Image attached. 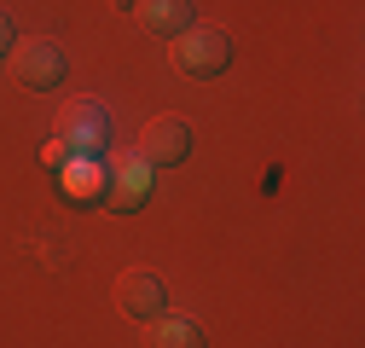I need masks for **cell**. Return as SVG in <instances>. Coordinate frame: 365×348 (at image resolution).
Returning <instances> with one entry per match:
<instances>
[{
    "label": "cell",
    "instance_id": "obj_1",
    "mask_svg": "<svg viewBox=\"0 0 365 348\" xmlns=\"http://www.w3.org/2000/svg\"><path fill=\"white\" fill-rule=\"evenodd\" d=\"M168 64L180 76H192V81H215L226 64H232V41H226L220 29H209V24H192L186 35L168 41Z\"/></svg>",
    "mask_w": 365,
    "mask_h": 348
},
{
    "label": "cell",
    "instance_id": "obj_2",
    "mask_svg": "<svg viewBox=\"0 0 365 348\" xmlns=\"http://www.w3.org/2000/svg\"><path fill=\"white\" fill-rule=\"evenodd\" d=\"M133 151H140L151 168H180V163L192 157V122L174 116V111H163V116L145 122V134H140V145H133Z\"/></svg>",
    "mask_w": 365,
    "mask_h": 348
},
{
    "label": "cell",
    "instance_id": "obj_3",
    "mask_svg": "<svg viewBox=\"0 0 365 348\" xmlns=\"http://www.w3.org/2000/svg\"><path fill=\"white\" fill-rule=\"evenodd\" d=\"M145 198H151V163L140 151H116L110 168H105V203L128 215V209H140Z\"/></svg>",
    "mask_w": 365,
    "mask_h": 348
},
{
    "label": "cell",
    "instance_id": "obj_4",
    "mask_svg": "<svg viewBox=\"0 0 365 348\" xmlns=\"http://www.w3.org/2000/svg\"><path fill=\"white\" fill-rule=\"evenodd\" d=\"M12 76L29 87V93H53L64 81V53L53 41H12Z\"/></svg>",
    "mask_w": 365,
    "mask_h": 348
},
{
    "label": "cell",
    "instance_id": "obj_5",
    "mask_svg": "<svg viewBox=\"0 0 365 348\" xmlns=\"http://www.w3.org/2000/svg\"><path fill=\"white\" fill-rule=\"evenodd\" d=\"M105 128H110V116H105V105H99V99H70V105H64V116H58V134L76 145V157H99Z\"/></svg>",
    "mask_w": 365,
    "mask_h": 348
},
{
    "label": "cell",
    "instance_id": "obj_6",
    "mask_svg": "<svg viewBox=\"0 0 365 348\" xmlns=\"http://www.w3.org/2000/svg\"><path fill=\"white\" fill-rule=\"evenodd\" d=\"M116 314H128V319H157V314H168V296H163V279L157 273H145V267H128L122 279H116Z\"/></svg>",
    "mask_w": 365,
    "mask_h": 348
},
{
    "label": "cell",
    "instance_id": "obj_7",
    "mask_svg": "<svg viewBox=\"0 0 365 348\" xmlns=\"http://www.w3.org/2000/svg\"><path fill=\"white\" fill-rule=\"evenodd\" d=\"M128 6H133V18H140L151 35H186L197 18H192V0H128Z\"/></svg>",
    "mask_w": 365,
    "mask_h": 348
},
{
    "label": "cell",
    "instance_id": "obj_8",
    "mask_svg": "<svg viewBox=\"0 0 365 348\" xmlns=\"http://www.w3.org/2000/svg\"><path fill=\"white\" fill-rule=\"evenodd\" d=\"M58 186H64L70 203H99V198H105V168H99V157H70V163L58 168Z\"/></svg>",
    "mask_w": 365,
    "mask_h": 348
},
{
    "label": "cell",
    "instance_id": "obj_9",
    "mask_svg": "<svg viewBox=\"0 0 365 348\" xmlns=\"http://www.w3.org/2000/svg\"><path fill=\"white\" fill-rule=\"evenodd\" d=\"M145 348H203V331L192 319L157 314V319H145Z\"/></svg>",
    "mask_w": 365,
    "mask_h": 348
},
{
    "label": "cell",
    "instance_id": "obj_10",
    "mask_svg": "<svg viewBox=\"0 0 365 348\" xmlns=\"http://www.w3.org/2000/svg\"><path fill=\"white\" fill-rule=\"evenodd\" d=\"M70 157H76V145H70V140H64V134H53V140H47V145H41V163H47V168H53V174H58V168H64V163H70Z\"/></svg>",
    "mask_w": 365,
    "mask_h": 348
},
{
    "label": "cell",
    "instance_id": "obj_11",
    "mask_svg": "<svg viewBox=\"0 0 365 348\" xmlns=\"http://www.w3.org/2000/svg\"><path fill=\"white\" fill-rule=\"evenodd\" d=\"M6 47H12V18L0 12V58H6Z\"/></svg>",
    "mask_w": 365,
    "mask_h": 348
}]
</instances>
